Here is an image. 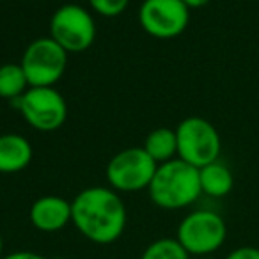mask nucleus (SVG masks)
Wrapping results in <instances>:
<instances>
[{
    "instance_id": "nucleus-17",
    "label": "nucleus",
    "mask_w": 259,
    "mask_h": 259,
    "mask_svg": "<svg viewBox=\"0 0 259 259\" xmlns=\"http://www.w3.org/2000/svg\"><path fill=\"white\" fill-rule=\"evenodd\" d=\"M226 259H259V248L252 245H243L227 254Z\"/></svg>"
},
{
    "instance_id": "nucleus-3",
    "label": "nucleus",
    "mask_w": 259,
    "mask_h": 259,
    "mask_svg": "<svg viewBox=\"0 0 259 259\" xmlns=\"http://www.w3.org/2000/svg\"><path fill=\"white\" fill-rule=\"evenodd\" d=\"M178 158L202 169L208 163L219 160L222 141L217 128L204 117H187L176 128Z\"/></svg>"
},
{
    "instance_id": "nucleus-2",
    "label": "nucleus",
    "mask_w": 259,
    "mask_h": 259,
    "mask_svg": "<svg viewBox=\"0 0 259 259\" xmlns=\"http://www.w3.org/2000/svg\"><path fill=\"white\" fill-rule=\"evenodd\" d=\"M149 197L158 208L183 209L194 204L202 194L199 169L180 158L160 163L148 188Z\"/></svg>"
},
{
    "instance_id": "nucleus-8",
    "label": "nucleus",
    "mask_w": 259,
    "mask_h": 259,
    "mask_svg": "<svg viewBox=\"0 0 259 259\" xmlns=\"http://www.w3.org/2000/svg\"><path fill=\"white\" fill-rule=\"evenodd\" d=\"M50 37L68 54L87 50L96 39L93 15L78 4L61 6L50 20Z\"/></svg>"
},
{
    "instance_id": "nucleus-4",
    "label": "nucleus",
    "mask_w": 259,
    "mask_h": 259,
    "mask_svg": "<svg viewBox=\"0 0 259 259\" xmlns=\"http://www.w3.org/2000/svg\"><path fill=\"white\" fill-rule=\"evenodd\" d=\"M227 238L224 219L209 209H197L185 217L178 226L176 240L190 255H208L217 252Z\"/></svg>"
},
{
    "instance_id": "nucleus-9",
    "label": "nucleus",
    "mask_w": 259,
    "mask_h": 259,
    "mask_svg": "<svg viewBox=\"0 0 259 259\" xmlns=\"http://www.w3.org/2000/svg\"><path fill=\"white\" fill-rule=\"evenodd\" d=\"M139 22L149 36L172 39L187 30L190 9L183 0H144L139 9Z\"/></svg>"
},
{
    "instance_id": "nucleus-19",
    "label": "nucleus",
    "mask_w": 259,
    "mask_h": 259,
    "mask_svg": "<svg viewBox=\"0 0 259 259\" xmlns=\"http://www.w3.org/2000/svg\"><path fill=\"white\" fill-rule=\"evenodd\" d=\"M185 4H187L188 9H199V8H204L208 6L211 0H183Z\"/></svg>"
},
{
    "instance_id": "nucleus-5",
    "label": "nucleus",
    "mask_w": 259,
    "mask_h": 259,
    "mask_svg": "<svg viewBox=\"0 0 259 259\" xmlns=\"http://www.w3.org/2000/svg\"><path fill=\"white\" fill-rule=\"evenodd\" d=\"M20 66L29 87H54L66 71L68 52L50 36L39 37L25 48Z\"/></svg>"
},
{
    "instance_id": "nucleus-14",
    "label": "nucleus",
    "mask_w": 259,
    "mask_h": 259,
    "mask_svg": "<svg viewBox=\"0 0 259 259\" xmlns=\"http://www.w3.org/2000/svg\"><path fill=\"white\" fill-rule=\"evenodd\" d=\"M29 89V82L20 64L0 66V98L4 100H18Z\"/></svg>"
},
{
    "instance_id": "nucleus-13",
    "label": "nucleus",
    "mask_w": 259,
    "mask_h": 259,
    "mask_svg": "<svg viewBox=\"0 0 259 259\" xmlns=\"http://www.w3.org/2000/svg\"><path fill=\"white\" fill-rule=\"evenodd\" d=\"M144 151L155 160L156 163H165L169 160L178 158V139L176 130L170 128H156L146 137Z\"/></svg>"
},
{
    "instance_id": "nucleus-20",
    "label": "nucleus",
    "mask_w": 259,
    "mask_h": 259,
    "mask_svg": "<svg viewBox=\"0 0 259 259\" xmlns=\"http://www.w3.org/2000/svg\"><path fill=\"white\" fill-rule=\"evenodd\" d=\"M4 257V240H2V234H0V259Z\"/></svg>"
},
{
    "instance_id": "nucleus-1",
    "label": "nucleus",
    "mask_w": 259,
    "mask_h": 259,
    "mask_svg": "<svg viewBox=\"0 0 259 259\" xmlns=\"http://www.w3.org/2000/svg\"><path fill=\"white\" fill-rule=\"evenodd\" d=\"M126 219L124 202L112 188L89 187L71 201L73 226L93 243H114L124 233Z\"/></svg>"
},
{
    "instance_id": "nucleus-16",
    "label": "nucleus",
    "mask_w": 259,
    "mask_h": 259,
    "mask_svg": "<svg viewBox=\"0 0 259 259\" xmlns=\"http://www.w3.org/2000/svg\"><path fill=\"white\" fill-rule=\"evenodd\" d=\"M91 8L94 13L105 18H114L126 11L130 0H89Z\"/></svg>"
},
{
    "instance_id": "nucleus-15",
    "label": "nucleus",
    "mask_w": 259,
    "mask_h": 259,
    "mask_svg": "<svg viewBox=\"0 0 259 259\" xmlns=\"http://www.w3.org/2000/svg\"><path fill=\"white\" fill-rule=\"evenodd\" d=\"M141 259H190L176 238H160L146 247Z\"/></svg>"
},
{
    "instance_id": "nucleus-11",
    "label": "nucleus",
    "mask_w": 259,
    "mask_h": 259,
    "mask_svg": "<svg viewBox=\"0 0 259 259\" xmlns=\"http://www.w3.org/2000/svg\"><path fill=\"white\" fill-rule=\"evenodd\" d=\"M32 146L23 135L6 134L0 135V172H22L32 162Z\"/></svg>"
},
{
    "instance_id": "nucleus-10",
    "label": "nucleus",
    "mask_w": 259,
    "mask_h": 259,
    "mask_svg": "<svg viewBox=\"0 0 259 259\" xmlns=\"http://www.w3.org/2000/svg\"><path fill=\"white\" fill-rule=\"evenodd\" d=\"M30 222L43 233L64 229L71 222V202L61 195H43L30 206Z\"/></svg>"
},
{
    "instance_id": "nucleus-18",
    "label": "nucleus",
    "mask_w": 259,
    "mask_h": 259,
    "mask_svg": "<svg viewBox=\"0 0 259 259\" xmlns=\"http://www.w3.org/2000/svg\"><path fill=\"white\" fill-rule=\"evenodd\" d=\"M2 259H47V257H43L41 254L32 250H18V252H13V254L4 255Z\"/></svg>"
},
{
    "instance_id": "nucleus-7",
    "label": "nucleus",
    "mask_w": 259,
    "mask_h": 259,
    "mask_svg": "<svg viewBox=\"0 0 259 259\" xmlns=\"http://www.w3.org/2000/svg\"><path fill=\"white\" fill-rule=\"evenodd\" d=\"M158 163L144 151V148H128L110 158L105 176L112 190L139 192L149 188Z\"/></svg>"
},
{
    "instance_id": "nucleus-6",
    "label": "nucleus",
    "mask_w": 259,
    "mask_h": 259,
    "mask_svg": "<svg viewBox=\"0 0 259 259\" xmlns=\"http://www.w3.org/2000/svg\"><path fill=\"white\" fill-rule=\"evenodd\" d=\"M13 105L37 132H55L68 117V103L55 87H29Z\"/></svg>"
},
{
    "instance_id": "nucleus-12",
    "label": "nucleus",
    "mask_w": 259,
    "mask_h": 259,
    "mask_svg": "<svg viewBox=\"0 0 259 259\" xmlns=\"http://www.w3.org/2000/svg\"><path fill=\"white\" fill-rule=\"evenodd\" d=\"M199 181H201L202 194L209 197H226L234 185L233 172L219 160L199 169Z\"/></svg>"
}]
</instances>
